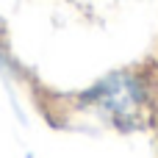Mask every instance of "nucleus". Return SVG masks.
<instances>
[{"label": "nucleus", "instance_id": "f257e3e1", "mask_svg": "<svg viewBox=\"0 0 158 158\" xmlns=\"http://www.w3.org/2000/svg\"><path fill=\"white\" fill-rule=\"evenodd\" d=\"M72 108L111 131L136 133L156 119V81L144 69H114L78 92Z\"/></svg>", "mask_w": 158, "mask_h": 158}]
</instances>
